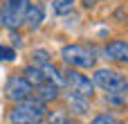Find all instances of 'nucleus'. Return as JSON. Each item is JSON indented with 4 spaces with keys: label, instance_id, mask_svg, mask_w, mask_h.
Returning a JSON list of instances; mask_svg holds the SVG:
<instances>
[{
    "label": "nucleus",
    "instance_id": "f257e3e1",
    "mask_svg": "<svg viewBox=\"0 0 128 124\" xmlns=\"http://www.w3.org/2000/svg\"><path fill=\"white\" fill-rule=\"evenodd\" d=\"M45 117H47V108H45V104L40 99L18 102L9 111V115H7L9 124H38V122H43Z\"/></svg>",
    "mask_w": 128,
    "mask_h": 124
},
{
    "label": "nucleus",
    "instance_id": "f03ea898",
    "mask_svg": "<svg viewBox=\"0 0 128 124\" xmlns=\"http://www.w3.org/2000/svg\"><path fill=\"white\" fill-rule=\"evenodd\" d=\"M61 59L70 66V68H79V70H90L94 68L97 63V56H94V50L81 45V43H72V45H65L61 50Z\"/></svg>",
    "mask_w": 128,
    "mask_h": 124
},
{
    "label": "nucleus",
    "instance_id": "7ed1b4c3",
    "mask_svg": "<svg viewBox=\"0 0 128 124\" xmlns=\"http://www.w3.org/2000/svg\"><path fill=\"white\" fill-rule=\"evenodd\" d=\"M27 9H29L27 0H4L0 9V23L7 29H18L20 25H25Z\"/></svg>",
    "mask_w": 128,
    "mask_h": 124
},
{
    "label": "nucleus",
    "instance_id": "20e7f679",
    "mask_svg": "<svg viewBox=\"0 0 128 124\" xmlns=\"http://www.w3.org/2000/svg\"><path fill=\"white\" fill-rule=\"evenodd\" d=\"M34 95V84L22 75V77H9L7 84H4V97L14 104L18 102H25V99H32Z\"/></svg>",
    "mask_w": 128,
    "mask_h": 124
},
{
    "label": "nucleus",
    "instance_id": "39448f33",
    "mask_svg": "<svg viewBox=\"0 0 128 124\" xmlns=\"http://www.w3.org/2000/svg\"><path fill=\"white\" fill-rule=\"evenodd\" d=\"M94 86H99L106 93H126V77L119 75L117 70L110 68H101L94 72Z\"/></svg>",
    "mask_w": 128,
    "mask_h": 124
},
{
    "label": "nucleus",
    "instance_id": "423d86ee",
    "mask_svg": "<svg viewBox=\"0 0 128 124\" xmlns=\"http://www.w3.org/2000/svg\"><path fill=\"white\" fill-rule=\"evenodd\" d=\"M65 84L70 86V90H74V93H79V95H83L88 99L94 95V88H97L90 77L79 72V68H68L65 70Z\"/></svg>",
    "mask_w": 128,
    "mask_h": 124
},
{
    "label": "nucleus",
    "instance_id": "0eeeda50",
    "mask_svg": "<svg viewBox=\"0 0 128 124\" xmlns=\"http://www.w3.org/2000/svg\"><path fill=\"white\" fill-rule=\"evenodd\" d=\"M104 54H106V59L126 66V63H128V43H126V41H110V43L106 45Z\"/></svg>",
    "mask_w": 128,
    "mask_h": 124
},
{
    "label": "nucleus",
    "instance_id": "6e6552de",
    "mask_svg": "<svg viewBox=\"0 0 128 124\" xmlns=\"http://www.w3.org/2000/svg\"><path fill=\"white\" fill-rule=\"evenodd\" d=\"M65 102H68V106L72 108V113H76V115H86V113H88V97H83V95L70 90V93H65Z\"/></svg>",
    "mask_w": 128,
    "mask_h": 124
},
{
    "label": "nucleus",
    "instance_id": "1a4fd4ad",
    "mask_svg": "<svg viewBox=\"0 0 128 124\" xmlns=\"http://www.w3.org/2000/svg\"><path fill=\"white\" fill-rule=\"evenodd\" d=\"M58 86L56 84H43V86H36V99H40L43 104H47V102H52V99H56L58 97Z\"/></svg>",
    "mask_w": 128,
    "mask_h": 124
},
{
    "label": "nucleus",
    "instance_id": "9d476101",
    "mask_svg": "<svg viewBox=\"0 0 128 124\" xmlns=\"http://www.w3.org/2000/svg\"><path fill=\"white\" fill-rule=\"evenodd\" d=\"M40 23H43V7L40 5H29L27 16H25V25L29 29H38Z\"/></svg>",
    "mask_w": 128,
    "mask_h": 124
},
{
    "label": "nucleus",
    "instance_id": "9b49d317",
    "mask_svg": "<svg viewBox=\"0 0 128 124\" xmlns=\"http://www.w3.org/2000/svg\"><path fill=\"white\" fill-rule=\"evenodd\" d=\"M22 75L34 84V88H36V86L47 84V77H45V72H43V68H40V66H34V63H32V66H27V68H25V72H22Z\"/></svg>",
    "mask_w": 128,
    "mask_h": 124
},
{
    "label": "nucleus",
    "instance_id": "f8f14e48",
    "mask_svg": "<svg viewBox=\"0 0 128 124\" xmlns=\"http://www.w3.org/2000/svg\"><path fill=\"white\" fill-rule=\"evenodd\" d=\"M74 9V0H54L52 2V11L56 16H68Z\"/></svg>",
    "mask_w": 128,
    "mask_h": 124
},
{
    "label": "nucleus",
    "instance_id": "ddd939ff",
    "mask_svg": "<svg viewBox=\"0 0 128 124\" xmlns=\"http://www.w3.org/2000/svg\"><path fill=\"white\" fill-rule=\"evenodd\" d=\"M47 120L50 124H72V117H70V113L68 111H50L47 113Z\"/></svg>",
    "mask_w": 128,
    "mask_h": 124
},
{
    "label": "nucleus",
    "instance_id": "4468645a",
    "mask_svg": "<svg viewBox=\"0 0 128 124\" xmlns=\"http://www.w3.org/2000/svg\"><path fill=\"white\" fill-rule=\"evenodd\" d=\"M50 52L45 50V47H38V50H34L32 52V61H34V66H47L50 63Z\"/></svg>",
    "mask_w": 128,
    "mask_h": 124
},
{
    "label": "nucleus",
    "instance_id": "2eb2a0df",
    "mask_svg": "<svg viewBox=\"0 0 128 124\" xmlns=\"http://www.w3.org/2000/svg\"><path fill=\"white\" fill-rule=\"evenodd\" d=\"M90 124H122V122H119V120H117L115 115H108V113H101V115H97V117H94V120H92Z\"/></svg>",
    "mask_w": 128,
    "mask_h": 124
},
{
    "label": "nucleus",
    "instance_id": "dca6fc26",
    "mask_svg": "<svg viewBox=\"0 0 128 124\" xmlns=\"http://www.w3.org/2000/svg\"><path fill=\"white\" fill-rule=\"evenodd\" d=\"M14 59H16L14 47H9V45H0V61H14Z\"/></svg>",
    "mask_w": 128,
    "mask_h": 124
},
{
    "label": "nucleus",
    "instance_id": "f3484780",
    "mask_svg": "<svg viewBox=\"0 0 128 124\" xmlns=\"http://www.w3.org/2000/svg\"><path fill=\"white\" fill-rule=\"evenodd\" d=\"M81 2H83V7H92L94 5V0H81Z\"/></svg>",
    "mask_w": 128,
    "mask_h": 124
},
{
    "label": "nucleus",
    "instance_id": "a211bd4d",
    "mask_svg": "<svg viewBox=\"0 0 128 124\" xmlns=\"http://www.w3.org/2000/svg\"><path fill=\"white\" fill-rule=\"evenodd\" d=\"M126 93H128V77H126Z\"/></svg>",
    "mask_w": 128,
    "mask_h": 124
},
{
    "label": "nucleus",
    "instance_id": "6ab92c4d",
    "mask_svg": "<svg viewBox=\"0 0 128 124\" xmlns=\"http://www.w3.org/2000/svg\"><path fill=\"white\" fill-rule=\"evenodd\" d=\"M38 124H40V122H38Z\"/></svg>",
    "mask_w": 128,
    "mask_h": 124
}]
</instances>
